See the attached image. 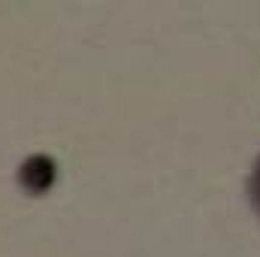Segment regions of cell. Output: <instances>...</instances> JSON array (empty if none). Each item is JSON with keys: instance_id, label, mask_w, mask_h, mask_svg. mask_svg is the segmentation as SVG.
Returning a JSON list of instances; mask_svg holds the SVG:
<instances>
[{"instance_id": "1", "label": "cell", "mask_w": 260, "mask_h": 257, "mask_svg": "<svg viewBox=\"0 0 260 257\" xmlns=\"http://www.w3.org/2000/svg\"><path fill=\"white\" fill-rule=\"evenodd\" d=\"M248 194H251V203H254V209L260 212V160H257V167H254V173H251V185H248Z\"/></svg>"}]
</instances>
